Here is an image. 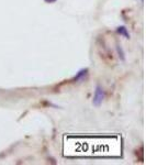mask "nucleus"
<instances>
[{
    "label": "nucleus",
    "mask_w": 146,
    "mask_h": 165,
    "mask_svg": "<svg viewBox=\"0 0 146 165\" xmlns=\"http://www.w3.org/2000/svg\"><path fill=\"white\" fill-rule=\"evenodd\" d=\"M117 32L120 33V34H124L125 36H126V38H129V33H127V31H126V29L125 28H119L117 29Z\"/></svg>",
    "instance_id": "7ed1b4c3"
},
{
    "label": "nucleus",
    "mask_w": 146,
    "mask_h": 165,
    "mask_svg": "<svg viewBox=\"0 0 146 165\" xmlns=\"http://www.w3.org/2000/svg\"><path fill=\"white\" fill-rule=\"evenodd\" d=\"M99 54L101 56V59H102V61L104 63H107L108 65H113L115 63V60L113 57L112 52L108 47H105L104 44L99 45Z\"/></svg>",
    "instance_id": "f257e3e1"
},
{
    "label": "nucleus",
    "mask_w": 146,
    "mask_h": 165,
    "mask_svg": "<svg viewBox=\"0 0 146 165\" xmlns=\"http://www.w3.org/2000/svg\"><path fill=\"white\" fill-rule=\"evenodd\" d=\"M102 98H103V94H102V90H101L100 87L97 88V92H96V96H95V104L96 105H100V102L102 101Z\"/></svg>",
    "instance_id": "f03ea898"
},
{
    "label": "nucleus",
    "mask_w": 146,
    "mask_h": 165,
    "mask_svg": "<svg viewBox=\"0 0 146 165\" xmlns=\"http://www.w3.org/2000/svg\"><path fill=\"white\" fill-rule=\"evenodd\" d=\"M45 1H46V2H55L56 0H45Z\"/></svg>",
    "instance_id": "20e7f679"
}]
</instances>
